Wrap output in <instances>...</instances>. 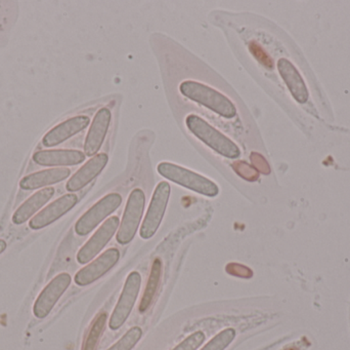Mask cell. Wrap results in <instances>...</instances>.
I'll return each mask as SVG.
<instances>
[{"mask_svg":"<svg viewBox=\"0 0 350 350\" xmlns=\"http://www.w3.org/2000/svg\"><path fill=\"white\" fill-rule=\"evenodd\" d=\"M285 350H299L297 349V347H288V349H286Z\"/></svg>","mask_w":350,"mask_h":350,"instance_id":"f1b7e54d","label":"cell"},{"mask_svg":"<svg viewBox=\"0 0 350 350\" xmlns=\"http://www.w3.org/2000/svg\"><path fill=\"white\" fill-rule=\"evenodd\" d=\"M111 121H112V113L110 109L106 107L100 108L94 115V121L88 129L85 142H84V154L86 156L94 158L100 151L108 134Z\"/></svg>","mask_w":350,"mask_h":350,"instance_id":"7c38bea8","label":"cell"},{"mask_svg":"<svg viewBox=\"0 0 350 350\" xmlns=\"http://www.w3.org/2000/svg\"><path fill=\"white\" fill-rule=\"evenodd\" d=\"M120 259V252L118 249L111 248L103 253L92 263L80 269L74 277L76 285L86 287L104 277L111 271Z\"/></svg>","mask_w":350,"mask_h":350,"instance_id":"30bf717a","label":"cell"},{"mask_svg":"<svg viewBox=\"0 0 350 350\" xmlns=\"http://www.w3.org/2000/svg\"><path fill=\"white\" fill-rule=\"evenodd\" d=\"M77 203L78 197L74 193L63 195L34 216L31 219L29 226L34 230L42 229L71 211Z\"/></svg>","mask_w":350,"mask_h":350,"instance_id":"8fae6325","label":"cell"},{"mask_svg":"<svg viewBox=\"0 0 350 350\" xmlns=\"http://www.w3.org/2000/svg\"><path fill=\"white\" fill-rule=\"evenodd\" d=\"M71 282L72 277L69 273H59L43 289L35 301L34 308H33V312L37 318H46L51 314L59 298L71 285Z\"/></svg>","mask_w":350,"mask_h":350,"instance_id":"9c48e42d","label":"cell"},{"mask_svg":"<svg viewBox=\"0 0 350 350\" xmlns=\"http://www.w3.org/2000/svg\"><path fill=\"white\" fill-rule=\"evenodd\" d=\"M122 203V197L119 193H110L94 203L88 212L78 219L75 224V232L80 236L90 234L105 219L112 215Z\"/></svg>","mask_w":350,"mask_h":350,"instance_id":"52a82bcc","label":"cell"},{"mask_svg":"<svg viewBox=\"0 0 350 350\" xmlns=\"http://www.w3.org/2000/svg\"><path fill=\"white\" fill-rule=\"evenodd\" d=\"M249 49H250L251 53H252V55H254L255 59H256L259 63L262 64L265 67L269 68V69H273V60L267 55V51L262 49L260 45L255 42V41H252L250 45H249Z\"/></svg>","mask_w":350,"mask_h":350,"instance_id":"d4e9b609","label":"cell"},{"mask_svg":"<svg viewBox=\"0 0 350 350\" xmlns=\"http://www.w3.org/2000/svg\"><path fill=\"white\" fill-rule=\"evenodd\" d=\"M236 336L237 332L234 329H224L200 350H226L232 345Z\"/></svg>","mask_w":350,"mask_h":350,"instance_id":"44dd1931","label":"cell"},{"mask_svg":"<svg viewBox=\"0 0 350 350\" xmlns=\"http://www.w3.org/2000/svg\"><path fill=\"white\" fill-rule=\"evenodd\" d=\"M141 275L137 271H131L127 277L120 297L111 316L110 322H109L111 330L117 331L124 326L135 308L141 291Z\"/></svg>","mask_w":350,"mask_h":350,"instance_id":"8992f818","label":"cell"},{"mask_svg":"<svg viewBox=\"0 0 350 350\" xmlns=\"http://www.w3.org/2000/svg\"><path fill=\"white\" fill-rule=\"evenodd\" d=\"M206 335L202 331H197L189 335V337L181 341L178 345L174 347L172 350H198L203 345L205 341Z\"/></svg>","mask_w":350,"mask_h":350,"instance_id":"cb8c5ba5","label":"cell"},{"mask_svg":"<svg viewBox=\"0 0 350 350\" xmlns=\"http://www.w3.org/2000/svg\"><path fill=\"white\" fill-rule=\"evenodd\" d=\"M109 158L106 153H98L86 162L66 184V189L70 192H76L88 186L106 168Z\"/></svg>","mask_w":350,"mask_h":350,"instance_id":"5bb4252c","label":"cell"},{"mask_svg":"<svg viewBox=\"0 0 350 350\" xmlns=\"http://www.w3.org/2000/svg\"><path fill=\"white\" fill-rule=\"evenodd\" d=\"M250 160L251 162H252V166L256 168L257 172L261 173L263 175L271 174V166H269V162H267V160L260 153L252 152Z\"/></svg>","mask_w":350,"mask_h":350,"instance_id":"4316f807","label":"cell"},{"mask_svg":"<svg viewBox=\"0 0 350 350\" xmlns=\"http://www.w3.org/2000/svg\"><path fill=\"white\" fill-rule=\"evenodd\" d=\"M145 205V192L139 188L133 189L127 199L126 207L117 232L116 240L118 244L125 246L133 242L141 225Z\"/></svg>","mask_w":350,"mask_h":350,"instance_id":"277c9868","label":"cell"},{"mask_svg":"<svg viewBox=\"0 0 350 350\" xmlns=\"http://www.w3.org/2000/svg\"><path fill=\"white\" fill-rule=\"evenodd\" d=\"M107 321H108V314L106 312H102L96 316L86 335L85 340L82 345V350H96L100 338H102L103 333H104Z\"/></svg>","mask_w":350,"mask_h":350,"instance_id":"ffe728a7","label":"cell"},{"mask_svg":"<svg viewBox=\"0 0 350 350\" xmlns=\"http://www.w3.org/2000/svg\"><path fill=\"white\" fill-rule=\"evenodd\" d=\"M157 171L167 180L204 197H215L219 193V188L213 181L183 166L164 162L158 164Z\"/></svg>","mask_w":350,"mask_h":350,"instance_id":"3957f363","label":"cell"},{"mask_svg":"<svg viewBox=\"0 0 350 350\" xmlns=\"http://www.w3.org/2000/svg\"><path fill=\"white\" fill-rule=\"evenodd\" d=\"M232 168L239 177L248 182H255L258 180L259 173L257 172L256 168L244 160H237L232 164Z\"/></svg>","mask_w":350,"mask_h":350,"instance_id":"603a6c76","label":"cell"},{"mask_svg":"<svg viewBox=\"0 0 350 350\" xmlns=\"http://www.w3.org/2000/svg\"><path fill=\"white\" fill-rule=\"evenodd\" d=\"M71 171L67 168H53L33 173L20 181V187L24 190H35L41 187L57 184L69 178Z\"/></svg>","mask_w":350,"mask_h":350,"instance_id":"2e32d148","label":"cell"},{"mask_svg":"<svg viewBox=\"0 0 350 350\" xmlns=\"http://www.w3.org/2000/svg\"><path fill=\"white\" fill-rule=\"evenodd\" d=\"M185 125L193 135L214 150L216 153L230 160L240 158L241 150L237 144L209 125L205 119L198 115L189 114L185 119Z\"/></svg>","mask_w":350,"mask_h":350,"instance_id":"7a4b0ae2","label":"cell"},{"mask_svg":"<svg viewBox=\"0 0 350 350\" xmlns=\"http://www.w3.org/2000/svg\"><path fill=\"white\" fill-rule=\"evenodd\" d=\"M6 247H8V245H6L5 240H0V254L5 251Z\"/></svg>","mask_w":350,"mask_h":350,"instance_id":"83f0119b","label":"cell"},{"mask_svg":"<svg viewBox=\"0 0 350 350\" xmlns=\"http://www.w3.org/2000/svg\"><path fill=\"white\" fill-rule=\"evenodd\" d=\"M162 267H163V263H162L161 258L158 257L152 263L151 273H150L149 279H148L147 285H146L145 291H144L143 297L139 303V312L141 314L148 312V310L151 308L154 298L157 295L160 281H161Z\"/></svg>","mask_w":350,"mask_h":350,"instance_id":"d6986e66","label":"cell"},{"mask_svg":"<svg viewBox=\"0 0 350 350\" xmlns=\"http://www.w3.org/2000/svg\"><path fill=\"white\" fill-rule=\"evenodd\" d=\"M170 192H172V188H170V183L165 182V181L160 182L156 186L149 209H148L145 219L142 224L141 230H139V236L143 240H150L157 234L164 215H165L166 210H167Z\"/></svg>","mask_w":350,"mask_h":350,"instance_id":"5b68a950","label":"cell"},{"mask_svg":"<svg viewBox=\"0 0 350 350\" xmlns=\"http://www.w3.org/2000/svg\"><path fill=\"white\" fill-rule=\"evenodd\" d=\"M90 117L85 115H77L71 117L47 132L42 139V144L46 147H55L69 140L73 136L81 133L90 125Z\"/></svg>","mask_w":350,"mask_h":350,"instance_id":"4fadbf2b","label":"cell"},{"mask_svg":"<svg viewBox=\"0 0 350 350\" xmlns=\"http://www.w3.org/2000/svg\"><path fill=\"white\" fill-rule=\"evenodd\" d=\"M55 195V188L49 187V188L42 189L37 191L36 193L29 197L12 215V222L16 225L25 223L28 221L37 211L41 209L45 203L51 201V197Z\"/></svg>","mask_w":350,"mask_h":350,"instance_id":"ac0fdd59","label":"cell"},{"mask_svg":"<svg viewBox=\"0 0 350 350\" xmlns=\"http://www.w3.org/2000/svg\"><path fill=\"white\" fill-rule=\"evenodd\" d=\"M278 69L294 98L299 103H306L308 99V88L293 64L287 59H280Z\"/></svg>","mask_w":350,"mask_h":350,"instance_id":"e0dca14e","label":"cell"},{"mask_svg":"<svg viewBox=\"0 0 350 350\" xmlns=\"http://www.w3.org/2000/svg\"><path fill=\"white\" fill-rule=\"evenodd\" d=\"M85 158L83 152L72 149L41 150L33 154V160L43 166H77Z\"/></svg>","mask_w":350,"mask_h":350,"instance_id":"9a60e30c","label":"cell"},{"mask_svg":"<svg viewBox=\"0 0 350 350\" xmlns=\"http://www.w3.org/2000/svg\"><path fill=\"white\" fill-rule=\"evenodd\" d=\"M142 337H143V330L139 327H133L107 350H133L137 347Z\"/></svg>","mask_w":350,"mask_h":350,"instance_id":"7402d4cb","label":"cell"},{"mask_svg":"<svg viewBox=\"0 0 350 350\" xmlns=\"http://www.w3.org/2000/svg\"><path fill=\"white\" fill-rule=\"evenodd\" d=\"M179 90L185 98L206 107L224 118L232 119L237 115V108L234 103L211 86L201 82L187 80L179 86Z\"/></svg>","mask_w":350,"mask_h":350,"instance_id":"6da1fadb","label":"cell"},{"mask_svg":"<svg viewBox=\"0 0 350 350\" xmlns=\"http://www.w3.org/2000/svg\"><path fill=\"white\" fill-rule=\"evenodd\" d=\"M226 271L230 275L241 277V279H251L253 277V271L248 266L240 263H228L226 267Z\"/></svg>","mask_w":350,"mask_h":350,"instance_id":"484cf974","label":"cell"},{"mask_svg":"<svg viewBox=\"0 0 350 350\" xmlns=\"http://www.w3.org/2000/svg\"><path fill=\"white\" fill-rule=\"evenodd\" d=\"M120 225V220L116 216L109 218L98 230L96 234L88 240L85 245L78 252L77 259L79 264H88L92 259L96 258L105 247L112 240Z\"/></svg>","mask_w":350,"mask_h":350,"instance_id":"ba28073f","label":"cell"}]
</instances>
